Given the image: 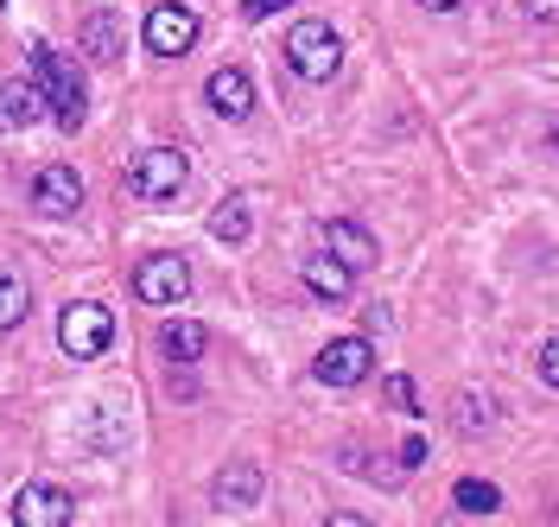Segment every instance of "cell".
Masks as SVG:
<instances>
[{
    "instance_id": "8992f818",
    "label": "cell",
    "mask_w": 559,
    "mask_h": 527,
    "mask_svg": "<svg viewBox=\"0 0 559 527\" xmlns=\"http://www.w3.org/2000/svg\"><path fill=\"white\" fill-rule=\"evenodd\" d=\"M312 369L324 387H356V382H369V369H376V344L369 337H331Z\"/></svg>"
},
{
    "instance_id": "603a6c76",
    "label": "cell",
    "mask_w": 559,
    "mask_h": 527,
    "mask_svg": "<svg viewBox=\"0 0 559 527\" xmlns=\"http://www.w3.org/2000/svg\"><path fill=\"white\" fill-rule=\"evenodd\" d=\"M419 464H426V439H407L401 445V470H419Z\"/></svg>"
},
{
    "instance_id": "277c9868",
    "label": "cell",
    "mask_w": 559,
    "mask_h": 527,
    "mask_svg": "<svg viewBox=\"0 0 559 527\" xmlns=\"http://www.w3.org/2000/svg\"><path fill=\"white\" fill-rule=\"evenodd\" d=\"M58 344H64V356H76V362L103 356L108 344H115V318H108V306H96V299L64 306V318H58Z\"/></svg>"
},
{
    "instance_id": "e0dca14e",
    "label": "cell",
    "mask_w": 559,
    "mask_h": 527,
    "mask_svg": "<svg viewBox=\"0 0 559 527\" xmlns=\"http://www.w3.org/2000/svg\"><path fill=\"white\" fill-rule=\"evenodd\" d=\"M248 229H254V223H248V204L242 197H229V204H216V216H210V236H216V242H248Z\"/></svg>"
},
{
    "instance_id": "44dd1931",
    "label": "cell",
    "mask_w": 559,
    "mask_h": 527,
    "mask_svg": "<svg viewBox=\"0 0 559 527\" xmlns=\"http://www.w3.org/2000/svg\"><path fill=\"white\" fill-rule=\"evenodd\" d=\"M388 400H394V407H401V414H426V407H419V394H414V382H407V375H388Z\"/></svg>"
},
{
    "instance_id": "83f0119b",
    "label": "cell",
    "mask_w": 559,
    "mask_h": 527,
    "mask_svg": "<svg viewBox=\"0 0 559 527\" xmlns=\"http://www.w3.org/2000/svg\"><path fill=\"white\" fill-rule=\"evenodd\" d=\"M554 141H559V128H554Z\"/></svg>"
},
{
    "instance_id": "d4e9b609",
    "label": "cell",
    "mask_w": 559,
    "mask_h": 527,
    "mask_svg": "<svg viewBox=\"0 0 559 527\" xmlns=\"http://www.w3.org/2000/svg\"><path fill=\"white\" fill-rule=\"evenodd\" d=\"M280 7H286V0H242L248 20H267V13H280Z\"/></svg>"
},
{
    "instance_id": "3957f363",
    "label": "cell",
    "mask_w": 559,
    "mask_h": 527,
    "mask_svg": "<svg viewBox=\"0 0 559 527\" xmlns=\"http://www.w3.org/2000/svg\"><path fill=\"white\" fill-rule=\"evenodd\" d=\"M185 153L178 146H146V153H134V166H128V191H134L140 204H166V197H178L185 191Z\"/></svg>"
},
{
    "instance_id": "4316f807",
    "label": "cell",
    "mask_w": 559,
    "mask_h": 527,
    "mask_svg": "<svg viewBox=\"0 0 559 527\" xmlns=\"http://www.w3.org/2000/svg\"><path fill=\"white\" fill-rule=\"evenodd\" d=\"M419 7H432V13H452L457 0H419Z\"/></svg>"
},
{
    "instance_id": "ac0fdd59",
    "label": "cell",
    "mask_w": 559,
    "mask_h": 527,
    "mask_svg": "<svg viewBox=\"0 0 559 527\" xmlns=\"http://www.w3.org/2000/svg\"><path fill=\"white\" fill-rule=\"evenodd\" d=\"M33 312V299H26V280L20 274H0V331H13L20 318Z\"/></svg>"
},
{
    "instance_id": "9c48e42d",
    "label": "cell",
    "mask_w": 559,
    "mask_h": 527,
    "mask_svg": "<svg viewBox=\"0 0 559 527\" xmlns=\"http://www.w3.org/2000/svg\"><path fill=\"white\" fill-rule=\"evenodd\" d=\"M204 96H210V108H216L223 121H248V115H254V83H248V71H236V64L210 71Z\"/></svg>"
},
{
    "instance_id": "d6986e66",
    "label": "cell",
    "mask_w": 559,
    "mask_h": 527,
    "mask_svg": "<svg viewBox=\"0 0 559 527\" xmlns=\"http://www.w3.org/2000/svg\"><path fill=\"white\" fill-rule=\"evenodd\" d=\"M452 495H457V508H471V515H489V508H502V490H496V483H484V477H464Z\"/></svg>"
},
{
    "instance_id": "7c38bea8",
    "label": "cell",
    "mask_w": 559,
    "mask_h": 527,
    "mask_svg": "<svg viewBox=\"0 0 559 527\" xmlns=\"http://www.w3.org/2000/svg\"><path fill=\"white\" fill-rule=\"evenodd\" d=\"M324 248L344 261L349 274H362V267L376 261V242H369V229H362V223H349V216H331V223H324Z\"/></svg>"
},
{
    "instance_id": "9a60e30c",
    "label": "cell",
    "mask_w": 559,
    "mask_h": 527,
    "mask_svg": "<svg viewBox=\"0 0 559 527\" xmlns=\"http://www.w3.org/2000/svg\"><path fill=\"white\" fill-rule=\"evenodd\" d=\"M299 280L312 286L318 299H331V306H337V299H349V280H356V274H349L337 254H306V261H299Z\"/></svg>"
},
{
    "instance_id": "6da1fadb",
    "label": "cell",
    "mask_w": 559,
    "mask_h": 527,
    "mask_svg": "<svg viewBox=\"0 0 559 527\" xmlns=\"http://www.w3.org/2000/svg\"><path fill=\"white\" fill-rule=\"evenodd\" d=\"M33 83H38V96H45V108H51V121H58L64 134H76V128H83V108H90V96H83V76H76V64H64L45 38L33 45Z\"/></svg>"
},
{
    "instance_id": "ba28073f",
    "label": "cell",
    "mask_w": 559,
    "mask_h": 527,
    "mask_svg": "<svg viewBox=\"0 0 559 527\" xmlns=\"http://www.w3.org/2000/svg\"><path fill=\"white\" fill-rule=\"evenodd\" d=\"M70 515H76V495L58 483H26L13 495V527H70Z\"/></svg>"
},
{
    "instance_id": "30bf717a",
    "label": "cell",
    "mask_w": 559,
    "mask_h": 527,
    "mask_svg": "<svg viewBox=\"0 0 559 527\" xmlns=\"http://www.w3.org/2000/svg\"><path fill=\"white\" fill-rule=\"evenodd\" d=\"M33 204L45 216H70L83 204V178L70 172V166H45V172L33 178Z\"/></svg>"
},
{
    "instance_id": "2e32d148",
    "label": "cell",
    "mask_w": 559,
    "mask_h": 527,
    "mask_svg": "<svg viewBox=\"0 0 559 527\" xmlns=\"http://www.w3.org/2000/svg\"><path fill=\"white\" fill-rule=\"evenodd\" d=\"M204 344H210V331L198 324V318H173V324L159 331V350L173 356V362H198V356H204Z\"/></svg>"
},
{
    "instance_id": "4fadbf2b",
    "label": "cell",
    "mask_w": 559,
    "mask_h": 527,
    "mask_svg": "<svg viewBox=\"0 0 559 527\" xmlns=\"http://www.w3.org/2000/svg\"><path fill=\"white\" fill-rule=\"evenodd\" d=\"M51 108H45V96H38L33 76H13V83H0V128H33V121H45Z\"/></svg>"
},
{
    "instance_id": "7a4b0ae2",
    "label": "cell",
    "mask_w": 559,
    "mask_h": 527,
    "mask_svg": "<svg viewBox=\"0 0 559 527\" xmlns=\"http://www.w3.org/2000/svg\"><path fill=\"white\" fill-rule=\"evenodd\" d=\"M286 64H293V76H306V83H331L337 64H344V38L331 33L324 20H299L286 33Z\"/></svg>"
},
{
    "instance_id": "5bb4252c",
    "label": "cell",
    "mask_w": 559,
    "mask_h": 527,
    "mask_svg": "<svg viewBox=\"0 0 559 527\" xmlns=\"http://www.w3.org/2000/svg\"><path fill=\"white\" fill-rule=\"evenodd\" d=\"M210 502H216V508H254V502H261V470H254V464H229V470H216Z\"/></svg>"
},
{
    "instance_id": "484cf974",
    "label": "cell",
    "mask_w": 559,
    "mask_h": 527,
    "mask_svg": "<svg viewBox=\"0 0 559 527\" xmlns=\"http://www.w3.org/2000/svg\"><path fill=\"white\" fill-rule=\"evenodd\" d=\"M324 527H369V522H362V515H331Z\"/></svg>"
},
{
    "instance_id": "7402d4cb",
    "label": "cell",
    "mask_w": 559,
    "mask_h": 527,
    "mask_svg": "<svg viewBox=\"0 0 559 527\" xmlns=\"http://www.w3.org/2000/svg\"><path fill=\"white\" fill-rule=\"evenodd\" d=\"M527 20H540V26H559V0H522Z\"/></svg>"
},
{
    "instance_id": "8fae6325",
    "label": "cell",
    "mask_w": 559,
    "mask_h": 527,
    "mask_svg": "<svg viewBox=\"0 0 559 527\" xmlns=\"http://www.w3.org/2000/svg\"><path fill=\"white\" fill-rule=\"evenodd\" d=\"M76 45H83L96 64H115V58L128 51V33H121V20H115L108 7H96V13H83V26H76Z\"/></svg>"
},
{
    "instance_id": "cb8c5ba5",
    "label": "cell",
    "mask_w": 559,
    "mask_h": 527,
    "mask_svg": "<svg viewBox=\"0 0 559 527\" xmlns=\"http://www.w3.org/2000/svg\"><path fill=\"white\" fill-rule=\"evenodd\" d=\"M540 375H547V382L559 387V337H554V344H547V350H540Z\"/></svg>"
},
{
    "instance_id": "ffe728a7",
    "label": "cell",
    "mask_w": 559,
    "mask_h": 527,
    "mask_svg": "<svg viewBox=\"0 0 559 527\" xmlns=\"http://www.w3.org/2000/svg\"><path fill=\"white\" fill-rule=\"evenodd\" d=\"M489 394H457V432L464 439H477V432H489Z\"/></svg>"
},
{
    "instance_id": "52a82bcc",
    "label": "cell",
    "mask_w": 559,
    "mask_h": 527,
    "mask_svg": "<svg viewBox=\"0 0 559 527\" xmlns=\"http://www.w3.org/2000/svg\"><path fill=\"white\" fill-rule=\"evenodd\" d=\"M191 45H198V13L178 7V0H159V7L146 13V51H159V58H185Z\"/></svg>"
},
{
    "instance_id": "5b68a950",
    "label": "cell",
    "mask_w": 559,
    "mask_h": 527,
    "mask_svg": "<svg viewBox=\"0 0 559 527\" xmlns=\"http://www.w3.org/2000/svg\"><path fill=\"white\" fill-rule=\"evenodd\" d=\"M134 292H140V306H185V292H191L185 254H146L134 267Z\"/></svg>"
}]
</instances>
